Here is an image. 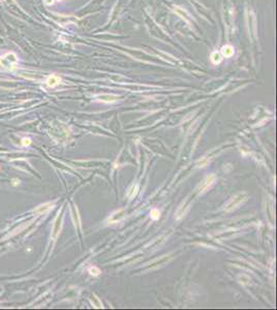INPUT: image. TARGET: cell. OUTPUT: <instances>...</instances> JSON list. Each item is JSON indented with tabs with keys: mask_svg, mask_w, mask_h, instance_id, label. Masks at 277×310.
Listing matches in <instances>:
<instances>
[{
	"mask_svg": "<svg viewBox=\"0 0 277 310\" xmlns=\"http://www.w3.org/2000/svg\"><path fill=\"white\" fill-rule=\"evenodd\" d=\"M30 143H31V140H30V139H26V138H25V139H23V140H22V144H23L24 146L29 145Z\"/></svg>",
	"mask_w": 277,
	"mask_h": 310,
	"instance_id": "11",
	"label": "cell"
},
{
	"mask_svg": "<svg viewBox=\"0 0 277 310\" xmlns=\"http://www.w3.org/2000/svg\"><path fill=\"white\" fill-rule=\"evenodd\" d=\"M17 63H18V58L13 53H8L0 58V64L6 69H14Z\"/></svg>",
	"mask_w": 277,
	"mask_h": 310,
	"instance_id": "2",
	"label": "cell"
},
{
	"mask_svg": "<svg viewBox=\"0 0 277 310\" xmlns=\"http://www.w3.org/2000/svg\"><path fill=\"white\" fill-rule=\"evenodd\" d=\"M214 181H215V176L214 175L207 176L206 178H205L204 180L201 182L200 186H198V191L203 192V191H205V190H207V189L209 188L212 184L214 183Z\"/></svg>",
	"mask_w": 277,
	"mask_h": 310,
	"instance_id": "3",
	"label": "cell"
},
{
	"mask_svg": "<svg viewBox=\"0 0 277 310\" xmlns=\"http://www.w3.org/2000/svg\"><path fill=\"white\" fill-rule=\"evenodd\" d=\"M137 191H138V186H133V188H131V193H128V195H129V197H135L137 194Z\"/></svg>",
	"mask_w": 277,
	"mask_h": 310,
	"instance_id": "10",
	"label": "cell"
},
{
	"mask_svg": "<svg viewBox=\"0 0 277 310\" xmlns=\"http://www.w3.org/2000/svg\"><path fill=\"white\" fill-rule=\"evenodd\" d=\"M221 56H220L219 53H217V52H214L213 54L211 55V60L212 62L214 63V64H217V63H219V62H221Z\"/></svg>",
	"mask_w": 277,
	"mask_h": 310,
	"instance_id": "7",
	"label": "cell"
},
{
	"mask_svg": "<svg viewBox=\"0 0 277 310\" xmlns=\"http://www.w3.org/2000/svg\"><path fill=\"white\" fill-rule=\"evenodd\" d=\"M150 215H151V218L154 219V220H156V219L159 218V216H160V212H159L157 209H152V210H151V212H150Z\"/></svg>",
	"mask_w": 277,
	"mask_h": 310,
	"instance_id": "8",
	"label": "cell"
},
{
	"mask_svg": "<svg viewBox=\"0 0 277 310\" xmlns=\"http://www.w3.org/2000/svg\"><path fill=\"white\" fill-rule=\"evenodd\" d=\"M89 272L91 275H94V276H97L101 274V270L98 269L97 267H95V266H93V267H91L89 269Z\"/></svg>",
	"mask_w": 277,
	"mask_h": 310,
	"instance_id": "9",
	"label": "cell"
},
{
	"mask_svg": "<svg viewBox=\"0 0 277 310\" xmlns=\"http://www.w3.org/2000/svg\"><path fill=\"white\" fill-rule=\"evenodd\" d=\"M221 54H222L224 57H231V56H233V54H234V49H233V47L228 46V45H226V46H223L222 49H221Z\"/></svg>",
	"mask_w": 277,
	"mask_h": 310,
	"instance_id": "5",
	"label": "cell"
},
{
	"mask_svg": "<svg viewBox=\"0 0 277 310\" xmlns=\"http://www.w3.org/2000/svg\"><path fill=\"white\" fill-rule=\"evenodd\" d=\"M60 82H61L60 78H58V77L55 76V75H52V76H50L49 78L47 79L46 83L49 87H55V86H57Z\"/></svg>",
	"mask_w": 277,
	"mask_h": 310,
	"instance_id": "4",
	"label": "cell"
},
{
	"mask_svg": "<svg viewBox=\"0 0 277 310\" xmlns=\"http://www.w3.org/2000/svg\"><path fill=\"white\" fill-rule=\"evenodd\" d=\"M246 200H247V194L245 193V192H240V193H238L237 195H235L233 199H231V200L228 201L226 208H224V210L226 211L234 210V209H236L238 206L241 205L242 203H244Z\"/></svg>",
	"mask_w": 277,
	"mask_h": 310,
	"instance_id": "1",
	"label": "cell"
},
{
	"mask_svg": "<svg viewBox=\"0 0 277 310\" xmlns=\"http://www.w3.org/2000/svg\"><path fill=\"white\" fill-rule=\"evenodd\" d=\"M101 101H105V103H114L118 99L117 96H113V95H103V96L98 97Z\"/></svg>",
	"mask_w": 277,
	"mask_h": 310,
	"instance_id": "6",
	"label": "cell"
}]
</instances>
